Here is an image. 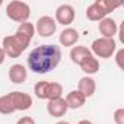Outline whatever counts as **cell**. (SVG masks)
<instances>
[{
	"label": "cell",
	"mask_w": 124,
	"mask_h": 124,
	"mask_svg": "<svg viewBox=\"0 0 124 124\" xmlns=\"http://www.w3.org/2000/svg\"><path fill=\"white\" fill-rule=\"evenodd\" d=\"M98 31L102 35V38H114V35L118 31V25L112 18H104L98 23Z\"/></svg>",
	"instance_id": "11"
},
{
	"label": "cell",
	"mask_w": 124,
	"mask_h": 124,
	"mask_svg": "<svg viewBox=\"0 0 124 124\" xmlns=\"http://www.w3.org/2000/svg\"><path fill=\"white\" fill-rule=\"evenodd\" d=\"M117 42L114 38H96L91 45V53L99 58H109L115 54Z\"/></svg>",
	"instance_id": "7"
},
{
	"label": "cell",
	"mask_w": 124,
	"mask_h": 124,
	"mask_svg": "<svg viewBox=\"0 0 124 124\" xmlns=\"http://www.w3.org/2000/svg\"><path fill=\"white\" fill-rule=\"evenodd\" d=\"M26 78H28V70H26V67L23 64L18 63V64L10 66V69H9V80L12 83L21 85V83H23L26 80Z\"/></svg>",
	"instance_id": "13"
},
{
	"label": "cell",
	"mask_w": 124,
	"mask_h": 124,
	"mask_svg": "<svg viewBox=\"0 0 124 124\" xmlns=\"http://www.w3.org/2000/svg\"><path fill=\"white\" fill-rule=\"evenodd\" d=\"M55 124H70L69 121H58V123H55Z\"/></svg>",
	"instance_id": "23"
},
{
	"label": "cell",
	"mask_w": 124,
	"mask_h": 124,
	"mask_svg": "<svg viewBox=\"0 0 124 124\" xmlns=\"http://www.w3.org/2000/svg\"><path fill=\"white\" fill-rule=\"evenodd\" d=\"M91 55H93V54L85 45H76V47H72V50H70V58H72L73 63L78 64V66L82 63L86 57H91Z\"/></svg>",
	"instance_id": "16"
},
{
	"label": "cell",
	"mask_w": 124,
	"mask_h": 124,
	"mask_svg": "<svg viewBox=\"0 0 124 124\" xmlns=\"http://www.w3.org/2000/svg\"><path fill=\"white\" fill-rule=\"evenodd\" d=\"M47 111L51 117H63L69 111V107L64 101V98H55L48 101L47 104Z\"/></svg>",
	"instance_id": "10"
},
{
	"label": "cell",
	"mask_w": 124,
	"mask_h": 124,
	"mask_svg": "<svg viewBox=\"0 0 124 124\" xmlns=\"http://www.w3.org/2000/svg\"><path fill=\"white\" fill-rule=\"evenodd\" d=\"M5 60H6V54H5L3 48L0 47V64H3V63H5Z\"/></svg>",
	"instance_id": "21"
},
{
	"label": "cell",
	"mask_w": 124,
	"mask_h": 124,
	"mask_svg": "<svg viewBox=\"0 0 124 124\" xmlns=\"http://www.w3.org/2000/svg\"><path fill=\"white\" fill-rule=\"evenodd\" d=\"M35 34V26L31 22L21 23L13 35H8L3 38V51L10 58H18L31 44Z\"/></svg>",
	"instance_id": "2"
},
{
	"label": "cell",
	"mask_w": 124,
	"mask_h": 124,
	"mask_svg": "<svg viewBox=\"0 0 124 124\" xmlns=\"http://www.w3.org/2000/svg\"><path fill=\"white\" fill-rule=\"evenodd\" d=\"M6 16L18 23H25L28 22L29 16H31V8L28 6V3L21 2V0H12L6 6Z\"/></svg>",
	"instance_id": "6"
},
{
	"label": "cell",
	"mask_w": 124,
	"mask_h": 124,
	"mask_svg": "<svg viewBox=\"0 0 124 124\" xmlns=\"http://www.w3.org/2000/svg\"><path fill=\"white\" fill-rule=\"evenodd\" d=\"M75 16H76V13H75L73 6H70V5H61L55 10V19L54 21L57 23H60V25H63V26H67V25H70L75 21Z\"/></svg>",
	"instance_id": "9"
},
{
	"label": "cell",
	"mask_w": 124,
	"mask_h": 124,
	"mask_svg": "<svg viewBox=\"0 0 124 124\" xmlns=\"http://www.w3.org/2000/svg\"><path fill=\"white\" fill-rule=\"evenodd\" d=\"M114 123L115 124H124V108H117L114 112Z\"/></svg>",
	"instance_id": "18"
},
{
	"label": "cell",
	"mask_w": 124,
	"mask_h": 124,
	"mask_svg": "<svg viewBox=\"0 0 124 124\" xmlns=\"http://www.w3.org/2000/svg\"><path fill=\"white\" fill-rule=\"evenodd\" d=\"M121 3H112L109 0H96L95 3L88 6L86 9V18L92 22H99L104 18H108V13H111L114 9H117Z\"/></svg>",
	"instance_id": "4"
},
{
	"label": "cell",
	"mask_w": 124,
	"mask_h": 124,
	"mask_svg": "<svg viewBox=\"0 0 124 124\" xmlns=\"http://www.w3.org/2000/svg\"><path fill=\"white\" fill-rule=\"evenodd\" d=\"M79 67H80L82 72L86 73L88 76L95 75V73H98V70H99V60H98L95 55L86 57V58L82 61V63L79 64Z\"/></svg>",
	"instance_id": "17"
},
{
	"label": "cell",
	"mask_w": 124,
	"mask_h": 124,
	"mask_svg": "<svg viewBox=\"0 0 124 124\" xmlns=\"http://www.w3.org/2000/svg\"><path fill=\"white\" fill-rule=\"evenodd\" d=\"M61 60V50L60 47L54 44H44L39 47H35L28 58L26 63L31 72L37 75H45L51 70H54Z\"/></svg>",
	"instance_id": "1"
},
{
	"label": "cell",
	"mask_w": 124,
	"mask_h": 124,
	"mask_svg": "<svg viewBox=\"0 0 124 124\" xmlns=\"http://www.w3.org/2000/svg\"><path fill=\"white\" fill-rule=\"evenodd\" d=\"M32 107V98L26 92L13 91L0 96V114L10 115L15 111H26Z\"/></svg>",
	"instance_id": "3"
},
{
	"label": "cell",
	"mask_w": 124,
	"mask_h": 124,
	"mask_svg": "<svg viewBox=\"0 0 124 124\" xmlns=\"http://www.w3.org/2000/svg\"><path fill=\"white\" fill-rule=\"evenodd\" d=\"M79 37L80 35L75 28H64L58 37V41L63 47H75L79 41Z\"/></svg>",
	"instance_id": "12"
},
{
	"label": "cell",
	"mask_w": 124,
	"mask_h": 124,
	"mask_svg": "<svg viewBox=\"0 0 124 124\" xmlns=\"http://www.w3.org/2000/svg\"><path fill=\"white\" fill-rule=\"evenodd\" d=\"M34 93L38 99H55L61 98L63 95V85L58 82H48V80H41L37 82L34 86Z\"/></svg>",
	"instance_id": "5"
},
{
	"label": "cell",
	"mask_w": 124,
	"mask_h": 124,
	"mask_svg": "<svg viewBox=\"0 0 124 124\" xmlns=\"http://www.w3.org/2000/svg\"><path fill=\"white\" fill-rule=\"evenodd\" d=\"M123 54H124V50L123 48L118 50V53L115 54V61H117V64H118L120 69H124V66H123Z\"/></svg>",
	"instance_id": "19"
},
{
	"label": "cell",
	"mask_w": 124,
	"mask_h": 124,
	"mask_svg": "<svg viewBox=\"0 0 124 124\" xmlns=\"http://www.w3.org/2000/svg\"><path fill=\"white\" fill-rule=\"evenodd\" d=\"M78 124H93L92 121H89V120H80Z\"/></svg>",
	"instance_id": "22"
},
{
	"label": "cell",
	"mask_w": 124,
	"mask_h": 124,
	"mask_svg": "<svg viewBox=\"0 0 124 124\" xmlns=\"http://www.w3.org/2000/svg\"><path fill=\"white\" fill-rule=\"evenodd\" d=\"M16 124H35V120H34L32 117H28V115H25V117L19 118Z\"/></svg>",
	"instance_id": "20"
},
{
	"label": "cell",
	"mask_w": 124,
	"mask_h": 124,
	"mask_svg": "<svg viewBox=\"0 0 124 124\" xmlns=\"http://www.w3.org/2000/svg\"><path fill=\"white\" fill-rule=\"evenodd\" d=\"M78 91H79L80 93H83L85 98L88 99V98H91V96L95 93V91H96V83H95V80H93L91 76H85V78H82V79L79 80V83H78Z\"/></svg>",
	"instance_id": "15"
},
{
	"label": "cell",
	"mask_w": 124,
	"mask_h": 124,
	"mask_svg": "<svg viewBox=\"0 0 124 124\" xmlns=\"http://www.w3.org/2000/svg\"><path fill=\"white\" fill-rule=\"evenodd\" d=\"M34 26H35V31L38 32V35H41L44 38L54 35V32L57 31V22L51 16H41Z\"/></svg>",
	"instance_id": "8"
},
{
	"label": "cell",
	"mask_w": 124,
	"mask_h": 124,
	"mask_svg": "<svg viewBox=\"0 0 124 124\" xmlns=\"http://www.w3.org/2000/svg\"><path fill=\"white\" fill-rule=\"evenodd\" d=\"M2 5H3V2H2V0H0V6H2Z\"/></svg>",
	"instance_id": "24"
},
{
	"label": "cell",
	"mask_w": 124,
	"mask_h": 124,
	"mask_svg": "<svg viewBox=\"0 0 124 124\" xmlns=\"http://www.w3.org/2000/svg\"><path fill=\"white\" fill-rule=\"evenodd\" d=\"M64 101H66V104H67L69 108H72V109H79V108H82V107L85 105L86 98H85L83 93H80V92L76 89V91H70V92L66 95Z\"/></svg>",
	"instance_id": "14"
}]
</instances>
